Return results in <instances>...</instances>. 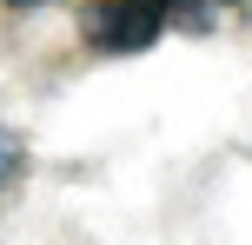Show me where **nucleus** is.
<instances>
[{
	"label": "nucleus",
	"instance_id": "2",
	"mask_svg": "<svg viewBox=\"0 0 252 245\" xmlns=\"http://www.w3.org/2000/svg\"><path fill=\"white\" fill-rule=\"evenodd\" d=\"M13 7H40V0H13Z\"/></svg>",
	"mask_w": 252,
	"mask_h": 245
},
{
	"label": "nucleus",
	"instance_id": "1",
	"mask_svg": "<svg viewBox=\"0 0 252 245\" xmlns=\"http://www.w3.org/2000/svg\"><path fill=\"white\" fill-rule=\"evenodd\" d=\"M179 20V0H93L87 33L100 53H139Z\"/></svg>",
	"mask_w": 252,
	"mask_h": 245
}]
</instances>
